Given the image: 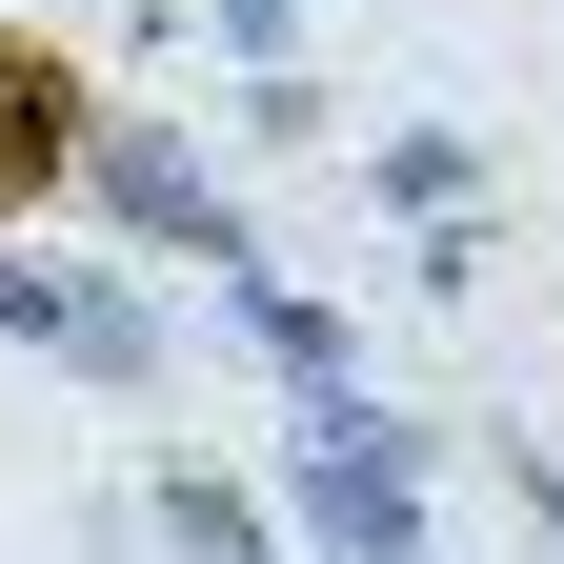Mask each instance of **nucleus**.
Listing matches in <instances>:
<instances>
[{
    "instance_id": "nucleus-1",
    "label": "nucleus",
    "mask_w": 564,
    "mask_h": 564,
    "mask_svg": "<svg viewBox=\"0 0 564 564\" xmlns=\"http://www.w3.org/2000/svg\"><path fill=\"white\" fill-rule=\"evenodd\" d=\"M61 162V61H0V182Z\"/></svg>"
}]
</instances>
